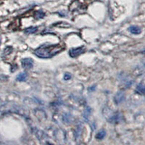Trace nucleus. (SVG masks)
Masks as SVG:
<instances>
[{"instance_id":"7ed1b4c3","label":"nucleus","mask_w":145,"mask_h":145,"mask_svg":"<svg viewBox=\"0 0 145 145\" xmlns=\"http://www.w3.org/2000/svg\"><path fill=\"white\" fill-rule=\"evenodd\" d=\"M22 108L17 105L16 104H11V103H7L3 105L0 106V112H12V113H22Z\"/></svg>"},{"instance_id":"f03ea898","label":"nucleus","mask_w":145,"mask_h":145,"mask_svg":"<svg viewBox=\"0 0 145 145\" xmlns=\"http://www.w3.org/2000/svg\"><path fill=\"white\" fill-rule=\"evenodd\" d=\"M108 115H105L107 120L110 123H119L123 120V115L119 112H111L110 110H108Z\"/></svg>"},{"instance_id":"dca6fc26","label":"nucleus","mask_w":145,"mask_h":145,"mask_svg":"<svg viewBox=\"0 0 145 145\" xmlns=\"http://www.w3.org/2000/svg\"><path fill=\"white\" fill-rule=\"evenodd\" d=\"M0 44H1V39H0Z\"/></svg>"},{"instance_id":"9b49d317","label":"nucleus","mask_w":145,"mask_h":145,"mask_svg":"<svg viewBox=\"0 0 145 145\" xmlns=\"http://www.w3.org/2000/svg\"><path fill=\"white\" fill-rule=\"evenodd\" d=\"M105 135H106V131L105 130H101L97 133V134L96 135V138L97 139H102L105 138Z\"/></svg>"},{"instance_id":"f8f14e48","label":"nucleus","mask_w":145,"mask_h":145,"mask_svg":"<svg viewBox=\"0 0 145 145\" xmlns=\"http://www.w3.org/2000/svg\"><path fill=\"white\" fill-rule=\"evenodd\" d=\"M90 114H91V109H90V107H88L84 113V117L86 120H88V119L90 116Z\"/></svg>"},{"instance_id":"2eb2a0df","label":"nucleus","mask_w":145,"mask_h":145,"mask_svg":"<svg viewBox=\"0 0 145 145\" xmlns=\"http://www.w3.org/2000/svg\"><path fill=\"white\" fill-rule=\"evenodd\" d=\"M71 78V75L70 73H65V76H64V79L65 80H69Z\"/></svg>"},{"instance_id":"1a4fd4ad","label":"nucleus","mask_w":145,"mask_h":145,"mask_svg":"<svg viewBox=\"0 0 145 145\" xmlns=\"http://www.w3.org/2000/svg\"><path fill=\"white\" fill-rule=\"evenodd\" d=\"M37 27H33V26H31V27H29L28 29H25V33H27V34H32V33H35L36 32V30H37Z\"/></svg>"},{"instance_id":"423d86ee","label":"nucleus","mask_w":145,"mask_h":145,"mask_svg":"<svg viewBox=\"0 0 145 145\" xmlns=\"http://www.w3.org/2000/svg\"><path fill=\"white\" fill-rule=\"evenodd\" d=\"M125 94L123 92H117V94H116V96L114 97V102L116 103V105H118L121 102H123L124 100H125Z\"/></svg>"},{"instance_id":"20e7f679","label":"nucleus","mask_w":145,"mask_h":145,"mask_svg":"<svg viewBox=\"0 0 145 145\" xmlns=\"http://www.w3.org/2000/svg\"><path fill=\"white\" fill-rule=\"evenodd\" d=\"M85 48L84 46L80 47H77V48H73L71 49L69 51V54L71 58H76L78 56H79L80 55H81L82 53H84L85 52Z\"/></svg>"},{"instance_id":"4468645a","label":"nucleus","mask_w":145,"mask_h":145,"mask_svg":"<svg viewBox=\"0 0 145 145\" xmlns=\"http://www.w3.org/2000/svg\"><path fill=\"white\" fill-rule=\"evenodd\" d=\"M44 15H45V14L42 12V11H41V10H39V11H37L36 12V15H35V17H36V18H37V19H41V18H43L44 17Z\"/></svg>"},{"instance_id":"6e6552de","label":"nucleus","mask_w":145,"mask_h":145,"mask_svg":"<svg viewBox=\"0 0 145 145\" xmlns=\"http://www.w3.org/2000/svg\"><path fill=\"white\" fill-rule=\"evenodd\" d=\"M136 91L139 94H142L145 95V84H139L138 85L136 88Z\"/></svg>"},{"instance_id":"0eeeda50","label":"nucleus","mask_w":145,"mask_h":145,"mask_svg":"<svg viewBox=\"0 0 145 145\" xmlns=\"http://www.w3.org/2000/svg\"><path fill=\"white\" fill-rule=\"evenodd\" d=\"M128 30L132 34H134V35H138V34H140L142 33V30L139 27V26H131L128 28Z\"/></svg>"},{"instance_id":"9d476101","label":"nucleus","mask_w":145,"mask_h":145,"mask_svg":"<svg viewBox=\"0 0 145 145\" xmlns=\"http://www.w3.org/2000/svg\"><path fill=\"white\" fill-rule=\"evenodd\" d=\"M26 77H27V74L26 73H20L17 76L16 80L18 81H23L26 80Z\"/></svg>"},{"instance_id":"ddd939ff","label":"nucleus","mask_w":145,"mask_h":145,"mask_svg":"<svg viewBox=\"0 0 145 145\" xmlns=\"http://www.w3.org/2000/svg\"><path fill=\"white\" fill-rule=\"evenodd\" d=\"M63 121H64V123H70V120H71V116L70 115V114H68V113H66V114H65L64 116H63Z\"/></svg>"},{"instance_id":"f257e3e1","label":"nucleus","mask_w":145,"mask_h":145,"mask_svg":"<svg viewBox=\"0 0 145 145\" xmlns=\"http://www.w3.org/2000/svg\"><path fill=\"white\" fill-rule=\"evenodd\" d=\"M65 49V46L62 44L53 45H43L34 50V54L40 58L48 59L52 58L61 51Z\"/></svg>"},{"instance_id":"39448f33","label":"nucleus","mask_w":145,"mask_h":145,"mask_svg":"<svg viewBox=\"0 0 145 145\" xmlns=\"http://www.w3.org/2000/svg\"><path fill=\"white\" fill-rule=\"evenodd\" d=\"M22 66L26 69H30L33 66V60L30 58H24L21 60Z\"/></svg>"}]
</instances>
